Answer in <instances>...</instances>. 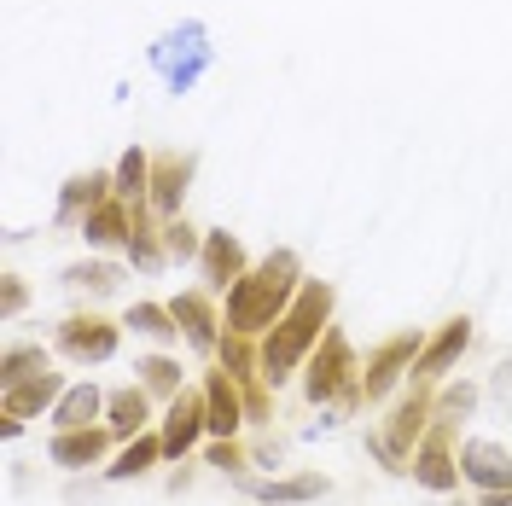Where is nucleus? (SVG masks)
<instances>
[{
    "instance_id": "10",
    "label": "nucleus",
    "mask_w": 512,
    "mask_h": 506,
    "mask_svg": "<svg viewBox=\"0 0 512 506\" xmlns=\"http://www.w3.org/2000/svg\"><path fill=\"white\" fill-rule=\"evenodd\" d=\"M466 344H472V320H448L443 338L419 355V373H425V379H443L448 367L460 361V349H466Z\"/></svg>"
},
{
    "instance_id": "14",
    "label": "nucleus",
    "mask_w": 512,
    "mask_h": 506,
    "mask_svg": "<svg viewBox=\"0 0 512 506\" xmlns=\"http://www.w3.org/2000/svg\"><path fill=\"white\" fill-rule=\"evenodd\" d=\"M169 309H175V326L192 338V349H216V315H210V303H204V297H192V291H187V297H175Z\"/></svg>"
},
{
    "instance_id": "12",
    "label": "nucleus",
    "mask_w": 512,
    "mask_h": 506,
    "mask_svg": "<svg viewBox=\"0 0 512 506\" xmlns=\"http://www.w3.org/2000/svg\"><path fill=\"white\" fill-rule=\"evenodd\" d=\"M204 413H210V431L216 437H233L239 431V396H233L227 373H210L204 379Z\"/></svg>"
},
{
    "instance_id": "27",
    "label": "nucleus",
    "mask_w": 512,
    "mask_h": 506,
    "mask_svg": "<svg viewBox=\"0 0 512 506\" xmlns=\"http://www.w3.org/2000/svg\"><path fill=\"white\" fill-rule=\"evenodd\" d=\"M64 285H88V291H117V268H105V262H82V268H70Z\"/></svg>"
},
{
    "instance_id": "31",
    "label": "nucleus",
    "mask_w": 512,
    "mask_h": 506,
    "mask_svg": "<svg viewBox=\"0 0 512 506\" xmlns=\"http://www.w3.org/2000/svg\"><path fill=\"white\" fill-rule=\"evenodd\" d=\"M210 466H222V472H233V466H239V448H233V443L210 448Z\"/></svg>"
},
{
    "instance_id": "17",
    "label": "nucleus",
    "mask_w": 512,
    "mask_h": 506,
    "mask_svg": "<svg viewBox=\"0 0 512 506\" xmlns=\"http://www.w3.org/2000/svg\"><path fill=\"white\" fill-rule=\"evenodd\" d=\"M320 489V477H280V483H251V495L256 501H268V506H297V501H315Z\"/></svg>"
},
{
    "instance_id": "13",
    "label": "nucleus",
    "mask_w": 512,
    "mask_h": 506,
    "mask_svg": "<svg viewBox=\"0 0 512 506\" xmlns=\"http://www.w3.org/2000/svg\"><path fill=\"white\" fill-rule=\"evenodd\" d=\"M245 274V251H239V239H227V233H210L204 239V280L210 285H227Z\"/></svg>"
},
{
    "instance_id": "32",
    "label": "nucleus",
    "mask_w": 512,
    "mask_h": 506,
    "mask_svg": "<svg viewBox=\"0 0 512 506\" xmlns=\"http://www.w3.org/2000/svg\"><path fill=\"white\" fill-rule=\"evenodd\" d=\"M0 309H6V315H18V309H24V285H18V280H6V297H0Z\"/></svg>"
},
{
    "instance_id": "29",
    "label": "nucleus",
    "mask_w": 512,
    "mask_h": 506,
    "mask_svg": "<svg viewBox=\"0 0 512 506\" xmlns=\"http://www.w3.org/2000/svg\"><path fill=\"white\" fill-rule=\"evenodd\" d=\"M222 355H227V367H233V373L245 379V367H251V349H245V344H227Z\"/></svg>"
},
{
    "instance_id": "20",
    "label": "nucleus",
    "mask_w": 512,
    "mask_h": 506,
    "mask_svg": "<svg viewBox=\"0 0 512 506\" xmlns=\"http://www.w3.org/2000/svg\"><path fill=\"white\" fill-rule=\"evenodd\" d=\"M146 425V396L140 390H117L111 396V437H134Z\"/></svg>"
},
{
    "instance_id": "28",
    "label": "nucleus",
    "mask_w": 512,
    "mask_h": 506,
    "mask_svg": "<svg viewBox=\"0 0 512 506\" xmlns=\"http://www.w3.org/2000/svg\"><path fill=\"white\" fill-rule=\"evenodd\" d=\"M163 245H169V256H198V239H192V227L187 222H169V233H163Z\"/></svg>"
},
{
    "instance_id": "11",
    "label": "nucleus",
    "mask_w": 512,
    "mask_h": 506,
    "mask_svg": "<svg viewBox=\"0 0 512 506\" xmlns=\"http://www.w3.org/2000/svg\"><path fill=\"white\" fill-rule=\"evenodd\" d=\"M448 425H437V431H431V443L419 448V460H414V477L419 483H425V489H454V460H448Z\"/></svg>"
},
{
    "instance_id": "7",
    "label": "nucleus",
    "mask_w": 512,
    "mask_h": 506,
    "mask_svg": "<svg viewBox=\"0 0 512 506\" xmlns=\"http://www.w3.org/2000/svg\"><path fill=\"white\" fill-rule=\"evenodd\" d=\"M59 349L70 361H111V355H117V332H111L105 320H64Z\"/></svg>"
},
{
    "instance_id": "30",
    "label": "nucleus",
    "mask_w": 512,
    "mask_h": 506,
    "mask_svg": "<svg viewBox=\"0 0 512 506\" xmlns=\"http://www.w3.org/2000/svg\"><path fill=\"white\" fill-rule=\"evenodd\" d=\"M466 408H472V384H460V390H448L443 413H466Z\"/></svg>"
},
{
    "instance_id": "3",
    "label": "nucleus",
    "mask_w": 512,
    "mask_h": 506,
    "mask_svg": "<svg viewBox=\"0 0 512 506\" xmlns=\"http://www.w3.org/2000/svg\"><path fill=\"white\" fill-rule=\"evenodd\" d=\"M152 64L163 70L169 94H187L192 82L204 76V64H210V41H204V24H181L175 35H163L158 47H152Z\"/></svg>"
},
{
    "instance_id": "16",
    "label": "nucleus",
    "mask_w": 512,
    "mask_h": 506,
    "mask_svg": "<svg viewBox=\"0 0 512 506\" xmlns=\"http://www.w3.org/2000/svg\"><path fill=\"white\" fill-rule=\"evenodd\" d=\"M82 233H88V245H117L123 233H134L123 204H94L88 216H82Z\"/></svg>"
},
{
    "instance_id": "6",
    "label": "nucleus",
    "mask_w": 512,
    "mask_h": 506,
    "mask_svg": "<svg viewBox=\"0 0 512 506\" xmlns=\"http://www.w3.org/2000/svg\"><path fill=\"white\" fill-rule=\"evenodd\" d=\"M460 472L472 477L483 495H495V489H512V454L495 443H466L460 448Z\"/></svg>"
},
{
    "instance_id": "9",
    "label": "nucleus",
    "mask_w": 512,
    "mask_h": 506,
    "mask_svg": "<svg viewBox=\"0 0 512 506\" xmlns=\"http://www.w3.org/2000/svg\"><path fill=\"white\" fill-rule=\"evenodd\" d=\"M53 396H59V379H53V373H30V379H18V384L0 390V408H6V419H24V413L47 408Z\"/></svg>"
},
{
    "instance_id": "4",
    "label": "nucleus",
    "mask_w": 512,
    "mask_h": 506,
    "mask_svg": "<svg viewBox=\"0 0 512 506\" xmlns=\"http://www.w3.org/2000/svg\"><path fill=\"white\" fill-rule=\"evenodd\" d=\"M419 361V332H402V338H390L384 349H373V361H367V379H361V390H367V402H379L390 384L402 379V373H414Z\"/></svg>"
},
{
    "instance_id": "25",
    "label": "nucleus",
    "mask_w": 512,
    "mask_h": 506,
    "mask_svg": "<svg viewBox=\"0 0 512 506\" xmlns=\"http://www.w3.org/2000/svg\"><path fill=\"white\" fill-rule=\"evenodd\" d=\"M140 379L152 384L158 396H181V367H175V361H163V355H152V361H140Z\"/></svg>"
},
{
    "instance_id": "15",
    "label": "nucleus",
    "mask_w": 512,
    "mask_h": 506,
    "mask_svg": "<svg viewBox=\"0 0 512 506\" xmlns=\"http://www.w3.org/2000/svg\"><path fill=\"white\" fill-rule=\"evenodd\" d=\"M99 454H105V431L76 425V431H59V437H53V460H59V466H94Z\"/></svg>"
},
{
    "instance_id": "5",
    "label": "nucleus",
    "mask_w": 512,
    "mask_h": 506,
    "mask_svg": "<svg viewBox=\"0 0 512 506\" xmlns=\"http://www.w3.org/2000/svg\"><path fill=\"white\" fill-rule=\"evenodd\" d=\"M350 373H355L350 344L332 332V338H326V349L315 355V367H309V402H332L338 390H350Z\"/></svg>"
},
{
    "instance_id": "2",
    "label": "nucleus",
    "mask_w": 512,
    "mask_h": 506,
    "mask_svg": "<svg viewBox=\"0 0 512 506\" xmlns=\"http://www.w3.org/2000/svg\"><path fill=\"white\" fill-rule=\"evenodd\" d=\"M326 309H332V291L320 280H309L303 291H297V303H291L286 315H280V326H274V338L262 344V379H286L291 367L303 361V349L320 338V326H326Z\"/></svg>"
},
{
    "instance_id": "8",
    "label": "nucleus",
    "mask_w": 512,
    "mask_h": 506,
    "mask_svg": "<svg viewBox=\"0 0 512 506\" xmlns=\"http://www.w3.org/2000/svg\"><path fill=\"white\" fill-rule=\"evenodd\" d=\"M210 425V413H204V396H175L169 402V419H163V454H187L198 443V431Z\"/></svg>"
},
{
    "instance_id": "22",
    "label": "nucleus",
    "mask_w": 512,
    "mask_h": 506,
    "mask_svg": "<svg viewBox=\"0 0 512 506\" xmlns=\"http://www.w3.org/2000/svg\"><path fill=\"white\" fill-rule=\"evenodd\" d=\"M169 320H175V309H158V303H134L128 309V326L146 332V338H175L181 326H169Z\"/></svg>"
},
{
    "instance_id": "24",
    "label": "nucleus",
    "mask_w": 512,
    "mask_h": 506,
    "mask_svg": "<svg viewBox=\"0 0 512 506\" xmlns=\"http://www.w3.org/2000/svg\"><path fill=\"white\" fill-rule=\"evenodd\" d=\"M158 454H163V443H152V437H134V443H128L123 454H117L111 477H140L146 466H152V460H158Z\"/></svg>"
},
{
    "instance_id": "23",
    "label": "nucleus",
    "mask_w": 512,
    "mask_h": 506,
    "mask_svg": "<svg viewBox=\"0 0 512 506\" xmlns=\"http://www.w3.org/2000/svg\"><path fill=\"white\" fill-rule=\"evenodd\" d=\"M140 187H152V163H146V152H123V163H117V198H140Z\"/></svg>"
},
{
    "instance_id": "33",
    "label": "nucleus",
    "mask_w": 512,
    "mask_h": 506,
    "mask_svg": "<svg viewBox=\"0 0 512 506\" xmlns=\"http://www.w3.org/2000/svg\"><path fill=\"white\" fill-rule=\"evenodd\" d=\"M483 506H512V489H495V495H483Z\"/></svg>"
},
{
    "instance_id": "21",
    "label": "nucleus",
    "mask_w": 512,
    "mask_h": 506,
    "mask_svg": "<svg viewBox=\"0 0 512 506\" xmlns=\"http://www.w3.org/2000/svg\"><path fill=\"white\" fill-rule=\"evenodd\" d=\"M82 204H88V210H94V204H105V175H76V181L64 187V204H59V216L70 222V216H76Z\"/></svg>"
},
{
    "instance_id": "18",
    "label": "nucleus",
    "mask_w": 512,
    "mask_h": 506,
    "mask_svg": "<svg viewBox=\"0 0 512 506\" xmlns=\"http://www.w3.org/2000/svg\"><path fill=\"white\" fill-rule=\"evenodd\" d=\"M187 175H192V158H163L158 175H152V204L158 210H175L181 192H187Z\"/></svg>"
},
{
    "instance_id": "26",
    "label": "nucleus",
    "mask_w": 512,
    "mask_h": 506,
    "mask_svg": "<svg viewBox=\"0 0 512 506\" xmlns=\"http://www.w3.org/2000/svg\"><path fill=\"white\" fill-rule=\"evenodd\" d=\"M0 367H6L0 384H18V379H30V373H47V355H41V349H6Z\"/></svg>"
},
{
    "instance_id": "1",
    "label": "nucleus",
    "mask_w": 512,
    "mask_h": 506,
    "mask_svg": "<svg viewBox=\"0 0 512 506\" xmlns=\"http://www.w3.org/2000/svg\"><path fill=\"white\" fill-rule=\"evenodd\" d=\"M297 256L291 251H274L262 268L251 274H239V280L227 285V326L239 332V338H251L262 326H274L286 303H297Z\"/></svg>"
},
{
    "instance_id": "19",
    "label": "nucleus",
    "mask_w": 512,
    "mask_h": 506,
    "mask_svg": "<svg viewBox=\"0 0 512 506\" xmlns=\"http://www.w3.org/2000/svg\"><path fill=\"white\" fill-rule=\"evenodd\" d=\"M94 413H99V390H94V384H76V390H64V396H59L53 425H59V431H76V425H88Z\"/></svg>"
}]
</instances>
